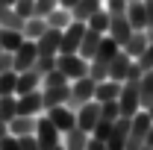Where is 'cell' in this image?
Segmentation results:
<instances>
[{
    "instance_id": "cell-43",
    "label": "cell",
    "mask_w": 153,
    "mask_h": 150,
    "mask_svg": "<svg viewBox=\"0 0 153 150\" xmlns=\"http://www.w3.org/2000/svg\"><path fill=\"white\" fill-rule=\"evenodd\" d=\"M144 9H147V27H153V0H144Z\"/></svg>"
},
{
    "instance_id": "cell-6",
    "label": "cell",
    "mask_w": 153,
    "mask_h": 150,
    "mask_svg": "<svg viewBox=\"0 0 153 150\" xmlns=\"http://www.w3.org/2000/svg\"><path fill=\"white\" fill-rule=\"evenodd\" d=\"M127 138H130V118H118L109 130V138H106V147L109 150H127Z\"/></svg>"
},
{
    "instance_id": "cell-31",
    "label": "cell",
    "mask_w": 153,
    "mask_h": 150,
    "mask_svg": "<svg viewBox=\"0 0 153 150\" xmlns=\"http://www.w3.org/2000/svg\"><path fill=\"white\" fill-rule=\"evenodd\" d=\"M100 118H103V121H118V118H121L118 100H106V103H100Z\"/></svg>"
},
{
    "instance_id": "cell-17",
    "label": "cell",
    "mask_w": 153,
    "mask_h": 150,
    "mask_svg": "<svg viewBox=\"0 0 153 150\" xmlns=\"http://www.w3.org/2000/svg\"><path fill=\"white\" fill-rule=\"evenodd\" d=\"M121 85L124 82H118V79H100L97 82V88H94V100L97 103H106V100H118V94H121Z\"/></svg>"
},
{
    "instance_id": "cell-25",
    "label": "cell",
    "mask_w": 153,
    "mask_h": 150,
    "mask_svg": "<svg viewBox=\"0 0 153 150\" xmlns=\"http://www.w3.org/2000/svg\"><path fill=\"white\" fill-rule=\"evenodd\" d=\"M24 21L18 12H15V6H0V27H6V30H24Z\"/></svg>"
},
{
    "instance_id": "cell-22",
    "label": "cell",
    "mask_w": 153,
    "mask_h": 150,
    "mask_svg": "<svg viewBox=\"0 0 153 150\" xmlns=\"http://www.w3.org/2000/svg\"><path fill=\"white\" fill-rule=\"evenodd\" d=\"M100 33H94V30H85V36H82V41H79V50H76V53H79V56L82 59H88V62H91V59H94V53H97V47H100Z\"/></svg>"
},
{
    "instance_id": "cell-13",
    "label": "cell",
    "mask_w": 153,
    "mask_h": 150,
    "mask_svg": "<svg viewBox=\"0 0 153 150\" xmlns=\"http://www.w3.org/2000/svg\"><path fill=\"white\" fill-rule=\"evenodd\" d=\"M47 115H50V121L59 127V132H68L71 127H76V112H74V109H68L65 103H62V106H53V109H47Z\"/></svg>"
},
{
    "instance_id": "cell-15",
    "label": "cell",
    "mask_w": 153,
    "mask_h": 150,
    "mask_svg": "<svg viewBox=\"0 0 153 150\" xmlns=\"http://www.w3.org/2000/svg\"><path fill=\"white\" fill-rule=\"evenodd\" d=\"M88 138H91V132H85L82 127H71L68 132H62V147L65 150H85Z\"/></svg>"
},
{
    "instance_id": "cell-45",
    "label": "cell",
    "mask_w": 153,
    "mask_h": 150,
    "mask_svg": "<svg viewBox=\"0 0 153 150\" xmlns=\"http://www.w3.org/2000/svg\"><path fill=\"white\" fill-rule=\"evenodd\" d=\"M6 132H9V124H6V121H3V118H0V138H3V135H6Z\"/></svg>"
},
{
    "instance_id": "cell-48",
    "label": "cell",
    "mask_w": 153,
    "mask_h": 150,
    "mask_svg": "<svg viewBox=\"0 0 153 150\" xmlns=\"http://www.w3.org/2000/svg\"><path fill=\"white\" fill-rule=\"evenodd\" d=\"M138 150H153V147H150V144H141V147H138Z\"/></svg>"
},
{
    "instance_id": "cell-9",
    "label": "cell",
    "mask_w": 153,
    "mask_h": 150,
    "mask_svg": "<svg viewBox=\"0 0 153 150\" xmlns=\"http://www.w3.org/2000/svg\"><path fill=\"white\" fill-rule=\"evenodd\" d=\"M97 121H100V103H97V100H88V103H82V106L76 109V127H82L85 132L94 130Z\"/></svg>"
},
{
    "instance_id": "cell-4",
    "label": "cell",
    "mask_w": 153,
    "mask_h": 150,
    "mask_svg": "<svg viewBox=\"0 0 153 150\" xmlns=\"http://www.w3.org/2000/svg\"><path fill=\"white\" fill-rule=\"evenodd\" d=\"M56 68L68 79H79L88 74V59H82L79 53H56Z\"/></svg>"
},
{
    "instance_id": "cell-27",
    "label": "cell",
    "mask_w": 153,
    "mask_h": 150,
    "mask_svg": "<svg viewBox=\"0 0 153 150\" xmlns=\"http://www.w3.org/2000/svg\"><path fill=\"white\" fill-rule=\"evenodd\" d=\"M44 30H47V21L38 18V15H33V18L24 21V38H30V41L41 38V36H44Z\"/></svg>"
},
{
    "instance_id": "cell-39",
    "label": "cell",
    "mask_w": 153,
    "mask_h": 150,
    "mask_svg": "<svg viewBox=\"0 0 153 150\" xmlns=\"http://www.w3.org/2000/svg\"><path fill=\"white\" fill-rule=\"evenodd\" d=\"M135 62H138V65H141L144 71H150V68H153V44H147V50H144L141 56L135 59Z\"/></svg>"
},
{
    "instance_id": "cell-42",
    "label": "cell",
    "mask_w": 153,
    "mask_h": 150,
    "mask_svg": "<svg viewBox=\"0 0 153 150\" xmlns=\"http://www.w3.org/2000/svg\"><path fill=\"white\" fill-rule=\"evenodd\" d=\"M85 150H109L106 147V141H100V138H94V135H91V138H88V147Z\"/></svg>"
},
{
    "instance_id": "cell-21",
    "label": "cell",
    "mask_w": 153,
    "mask_h": 150,
    "mask_svg": "<svg viewBox=\"0 0 153 150\" xmlns=\"http://www.w3.org/2000/svg\"><path fill=\"white\" fill-rule=\"evenodd\" d=\"M100 9H103V0H79L74 9H71V15H74V21L88 24V18H91L94 12H100Z\"/></svg>"
},
{
    "instance_id": "cell-20",
    "label": "cell",
    "mask_w": 153,
    "mask_h": 150,
    "mask_svg": "<svg viewBox=\"0 0 153 150\" xmlns=\"http://www.w3.org/2000/svg\"><path fill=\"white\" fill-rule=\"evenodd\" d=\"M24 41H27L24 38V30H6V27H0V47L6 53H15Z\"/></svg>"
},
{
    "instance_id": "cell-41",
    "label": "cell",
    "mask_w": 153,
    "mask_h": 150,
    "mask_svg": "<svg viewBox=\"0 0 153 150\" xmlns=\"http://www.w3.org/2000/svg\"><path fill=\"white\" fill-rule=\"evenodd\" d=\"M3 71H12V53H6V50H0V74Z\"/></svg>"
},
{
    "instance_id": "cell-38",
    "label": "cell",
    "mask_w": 153,
    "mask_h": 150,
    "mask_svg": "<svg viewBox=\"0 0 153 150\" xmlns=\"http://www.w3.org/2000/svg\"><path fill=\"white\" fill-rule=\"evenodd\" d=\"M0 150H21V141L12 135V132H6V135L0 138Z\"/></svg>"
},
{
    "instance_id": "cell-24",
    "label": "cell",
    "mask_w": 153,
    "mask_h": 150,
    "mask_svg": "<svg viewBox=\"0 0 153 150\" xmlns=\"http://www.w3.org/2000/svg\"><path fill=\"white\" fill-rule=\"evenodd\" d=\"M138 100H141V109H147L153 103V68L144 71L141 79H138Z\"/></svg>"
},
{
    "instance_id": "cell-26",
    "label": "cell",
    "mask_w": 153,
    "mask_h": 150,
    "mask_svg": "<svg viewBox=\"0 0 153 150\" xmlns=\"http://www.w3.org/2000/svg\"><path fill=\"white\" fill-rule=\"evenodd\" d=\"M47 27H53V30H65L71 21H74V15H71V9H65V6H56L50 15H47Z\"/></svg>"
},
{
    "instance_id": "cell-2",
    "label": "cell",
    "mask_w": 153,
    "mask_h": 150,
    "mask_svg": "<svg viewBox=\"0 0 153 150\" xmlns=\"http://www.w3.org/2000/svg\"><path fill=\"white\" fill-rule=\"evenodd\" d=\"M36 138H38V144L44 150H53L62 144V132H59V127L50 121V115L44 112V115H36Z\"/></svg>"
},
{
    "instance_id": "cell-8",
    "label": "cell",
    "mask_w": 153,
    "mask_h": 150,
    "mask_svg": "<svg viewBox=\"0 0 153 150\" xmlns=\"http://www.w3.org/2000/svg\"><path fill=\"white\" fill-rule=\"evenodd\" d=\"M41 97H44V112L53 109V106H62V103H68V97H71V82L47 85V88H41Z\"/></svg>"
},
{
    "instance_id": "cell-44",
    "label": "cell",
    "mask_w": 153,
    "mask_h": 150,
    "mask_svg": "<svg viewBox=\"0 0 153 150\" xmlns=\"http://www.w3.org/2000/svg\"><path fill=\"white\" fill-rule=\"evenodd\" d=\"M79 0H59V6H65V9H74Z\"/></svg>"
},
{
    "instance_id": "cell-28",
    "label": "cell",
    "mask_w": 153,
    "mask_h": 150,
    "mask_svg": "<svg viewBox=\"0 0 153 150\" xmlns=\"http://www.w3.org/2000/svg\"><path fill=\"white\" fill-rule=\"evenodd\" d=\"M15 115H18V94H3L0 97V118L9 124Z\"/></svg>"
},
{
    "instance_id": "cell-14",
    "label": "cell",
    "mask_w": 153,
    "mask_h": 150,
    "mask_svg": "<svg viewBox=\"0 0 153 150\" xmlns=\"http://www.w3.org/2000/svg\"><path fill=\"white\" fill-rule=\"evenodd\" d=\"M130 65H133V59H130V53L121 47V50L112 56V62H109V79L124 82V79H127V71H130Z\"/></svg>"
},
{
    "instance_id": "cell-3",
    "label": "cell",
    "mask_w": 153,
    "mask_h": 150,
    "mask_svg": "<svg viewBox=\"0 0 153 150\" xmlns=\"http://www.w3.org/2000/svg\"><path fill=\"white\" fill-rule=\"evenodd\" d=\"M118 109L124 118H133L141 109V100H138V79H124L121 94H118Z\"/></svg>"
},
{
    "instance_id": "cell-1",
    "label": "cell",
    "mask_w": 153,
    "mask_h": 150,
    "mask_svg": "<svg viewBox=\"0 0 153 150\" xmlns=\"http://www.w3.org/2000/svg\"><path fill=\"white\" fill-rule=\"evenodd\" d=\"M94 88H97V79L94 76H79V79H71V97H68V109H79L82 103H88V100H94Z\"/></svg>"
},
{
    "instance_id": "cell-18",
    "label": "cell",
    "mask_w": 153,
    "mask_h": 150,
    "mask_svg": "<svg viewBox=\"0 0 153 150\" xmlns=\"http://www.w3.org/2000/svg\"><path fill=\"white\" fill-rule=\"evenodd\" d=\"M41 79H44V76L38 74L36 68H27V71H21V74H18V88H15V94H27V91H36V88H41Z\"/></svg>"
},
{
    "instance_id": "cell-47",
    "label": "cell",
    "mask_w": 153,
    "mask_h": 150,
    "mask_svg": "<svg viewBox=\"0 0 153 150\" xmlns=\"http://www.w3.org/2000/svg\"><path fill=\"white\" fill-rule=\"evenodd\" d=\"M147 115H150V121H153V103H150V106H147Z\"/></svg>"
},
{
    "instance_id": "cell-19",
    "label": "cell",
    "mask_w": 153,
    "mask_h": 150,
    "mask_svg": "<svg viewBox=\"0 0 153 150\" xmlns=\"http://www.w3.org/2000/svg\"><path fill=\"white\" fill-rule=\"evenodd\" d=\"M127 18H130V24H133V30H147V9H144V0H130Z\"/></svg>"
},
{
    "instance_id": "cell-33",
    "label": "cell",
    "mask_w": 153,
    "mask_h": 150,
    "mask_svg": "<svg viewBox=\"0 0 153 150\" xmlns=\"http://www.w3.org/2000/svg\"><path fill=\"white\" fill-rule=\"evenodd\" d=\"M62 82H71V79L62 74L59 68H53L50 74H44V79H41V88H47V85H62Z\"/></svg>"
},
{
    "instance_id": "cell-32",
    "label": "cell",
    "mask_w": 153,
    "mask_h": 150,
    "mask_svg": "<svg viewBox=\"0 0 153 150\" xmlns=\"http://www.w3.org/2000/svg\"><path fill=\"white\" fill-rule=\"evenodd\" d=\"M33 68H36L41 76H44V74H50V71L56 68V56H36V65H33Z\"/></svg>"
},
{
    "instance_id": "cell-12",
    "label": "cell",
    "mask_w": 153,
    "mask_h": 150,
    "mask_svg": "<svg viewBox=\"0 0 153 150\" xmlns=\"http://www.w3.org/2000/svg\"><path fill=\"white\" fill-rule=\"evenodd\" d=\"M106 36H112L121 47L130 41V36H133V24H130V18H127V12L124 15H112V21H109V33Z\"/></svg>"
},
{
    "instance_id": "cell-34",
    "label": "cell",
    "mask_w": 153,
    "mask_h": 150,
    "mask_svg": "<svg viewBox=\"0 0 153 150\" xmlns=\"http://www.w3.org/2000/svg\"><path fill=\"white\" fill-rule=\"evenodd\" d=\"M12 6H15V12L21 18H33L36 15V0H15Z\"/></svg>"
},
{
    "instance_id": "cell-36",
    "label": "cell",
    "mask_w": 153,
    "mask_h": 150,
    "mask_svg": "<svg viewBox=\"0 0 153 150\" xmlns=\"http://www.w3.org/2000/svg\"><path fill=\"white\" fill-rule=\"evenodd\" d=\"M112 124H115V121H103V118H100V121L94 124V130H91V135L100 138V141H106V138H109V130H112Z\"/></svg>"
},
{
    "instance_id": "cell-16",
    "label": "cell",
    "mask_w": 153,
    "mask_h": 150,
    "mask_svg": "<svg viewBox=\"0 0 153 150\" xmlns=\"http://www.w3.org/2000/svg\"><path fill=\"white\" fill-rule=\"evenodd\" d=\"M9 132L21 138V135H36V115H15L9 121Z\"/></svg>"
},
{
    "instance_id": "cell-40",
    "label": "cell",
    "mask_w": 153,
    "mask_h": 150,
    "mask_svg": "<svg viewBox=\"0 0 153 150\" xmlns=\"http://www.w3.org/2000/svg\"><path fill=\"white\" fill-rule=\"evenodd\" d=\"M18 141H21V150H44L41 144H38V138H36V135H21Z\"/></svg>"
},
{
    "instance_id": "cell-49",
    "label": "cell",
    "mask_w": 153,
    "mask_h": 150,
    "mask_svg": "<svg viewBox=\"0 0 153 150\" xmlns=\"http://www.w3.org/2000/svg\"><path fill=\"white\" fill-rule=\"evenodd\" d=\"M53 150H65V147H62V144H59V147H53Z\"/></svg>"
},
{
    "instance_id": "cell-37",
    "label": "cell",
    "mask_w": 153,
    "mask_h": 150,
    "mask_svg": "<svg viewBox=\"0 0 153 150\" xmlns=\"http://www.w3.org/2000/svg\"><path fill=\"white\" fill-rule=\"evenodd\" d=\"M56 6H59V0H36V15L38 18H47Z\"/></svg>"
},
{
    "instance_id": "cell-29",
    "label": "cell",
    "mask_w": 153,
    "mask_h": 150,
    "mask_svg": "<svg viewBox=\"0 0 153 150\" xmlns=\"http://www.w3.org/2000/svg\"><path fill=\"white\" fill-rule=\"evenodd\" d=\"M109 21H112V15H109L106 9H100V12H94V15L88 18V30H94V33H100V36H106V33H109Z\"/></svg>"
},
{
    "instance_id": "cell-35",
    "label": "cell",
    "mask_w": 153,
    "mask_h": 150,
    "mask_svg": "<svg viewBox=\"0 0 153 150\" xmlns=\"http://www.w3.org/2000/svg\"><path fill=\"white\" fill-rule=\"evenodd\" d=\"M127 6H130V0H103V9H106L109 15H124Z\"/></svg>"
},
{
    "instance_id": "cell-7",
    "label": "cell",
    "mask_w": 153,
    "mask_h": 150,
    "mask_svg": "<svg viewBox=\"0 0 153 150\" xmlns=\"http://www.w3.org/2000/svg\"><path fill=\"white\" fill-rule=\"evenodd\" d=\"M36 56H38L36 41H30V38H27V41L21 44L18 50L12 53V68L21 74V71H27V68H33V65H36Z\"/></svg>"
},
{
    "instance_id": "cell-10",
    "label": "cell",
    "mask_w": 153,
    "mask_h": 150,
    "mask_svg": "<svg viewBox=\"0 0 153 150\" xmlns=\"http://www.w3.org/2000/svg\"><path fill=\"white\" fill-rule=\"evenodd\" d=\"M44 112V97H41V88L36 91L18 94V115H41Z\"/></svg>"
},
{
    "instance_id": "cell-23",
    "label": "cell",
    "mask_w": 153,
    "mask_h": 150,
    "mask_svg": "<svg viewBox=\"0 0 153 150\" xmlns=\"http://www.w3.org/2000/svg\"><path fill=\"white\" fill-rule=\"evenodd\" d=\"M147 44H150V41H147V33H144V30H133V36H130V41L124 44V50L130 53V59H138L144 50H147Z\"/></svg>"
},
{
    "instance_id": "cell-5",
    "label": "cell",
    "mask_w": 153,
    "mask_h": 150,
    "mask_svg": "<svg viewBox=\"0 0 153 150\" xmlns=\"http://www.w3.org/2000/svg\"><path fill=\"white\" fill-rule=\"evenodd\" d=\"M85 30H88V24H82V21H71V24L62 30L59 53H76V50H79V41H82V36H85Z\"/></svg>"
},
{
    "instance_id": "cell-46",
    "label": "cell",
    "mask_w": 153,
    "mask_h": 150,
    "mask_svg": "<svg viewBox=\"0 0 153 150\" xmlns=\"http://www.w3.org/2000/svg\"><path fill=\"white\" fill-rule=\"evenodd\" d=\"M144 144H150V147H153V124H150V130H147V138H144Z\"/></svg>"
},
{
    "instance_id": "cell-30",
    "label": "cell",
    "mask_w": 153,
    "mask_h": 150,
    "mask_svg": "<svg viewBox=\"0 0 153 150\" xmlns=\"http://www.w3.org/2000/svg\"><path fill=\"white\" fill-rule=\"evenodd\" d=\"M18 88V71L12 68V71H3L0 74V94H15Z\"/></svg>"
},
{
    "instance_id": "cell-11",
    "label": "cell",
    "mask_w": 153,
    "mask_h": 150,
    "mask_svg": "<svg viewBox=\"0 0 153 150\" xmlns=\"http://www.w3.org/2000/svg\"><path fill=\"white\" fill-rule=\"evenodd\" d=\"M59 41H62V30L47 27V30H44V36L36 38V50H38V56H56V53H59Z\"/></svg>"
},
{
    "instance_id": "cell-50",
    "label": "cell",
    "mask_w": 153,
    "mask_h": 150,
    "mask_svg": "<svg viewBox=\"0 0 153 150\" xmlns=\"http://www.w3.org/2000/svg\"><path fill=\"white\" fill-rule=\"evenodd\" d=\"M0 50H3V47H0Z\"/></svg>"
}]
</instances>
